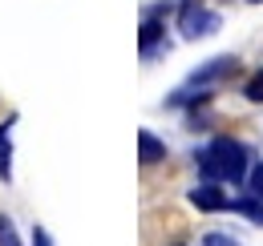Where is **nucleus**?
Here are the masks:
<instances>
[{
    "label": "nucleus",
    "instance_id": "9b49d317",
    "mask_svg": "<svg viewBox=\"0 0 263 246\" xmlns=\"http://www.w3.org/2000/svg\"><path fill=\"white\" fill-rule=\"evenodd\" d=\"M247 190H251V194H259V198H263V161L255 166V170H251V178H247Z\"/></svg>",
    "mask_w": 263,
    "mask_h": 246
},
{
    "label": "nucleus",
    "instance_id": "f257e3e1",
    "mask_svg": "<svg viewBox=\"0 0 263 246\" xmlns=\"http://www.w3.org/2000/svg\"><path fill=\"white\" fill-rule=\"evenodd\" d=\"M247 157L251 150L235 137H215L202 154H198V174L206 182H243L247 178Z\"/></svg>",
    "mask_w": 263,
    "mask_h": 246
},
{
    "label": "nucleus",
    "instance_id": "6e6552de",
    "mask_svg": "<svg viewBox=\"0 0 263 246\" xmlns=\"http://www.w3.org/2000/svg\"><path fill=\"white\" fill-rule=\"evenodd\" d=\"M162 25H158V16H146V25H142V53H146V57H150V53H154V45H158V40H162Z\"/></svg>",
    "mask_w": 263,
    "mask_h": 246
},
{
    "label": "nucleus",
    "instance_id": "20e7f679",
    "mask_svg": "<svg viewBox=\"0 0 263 246\" xmlns=\"http://www.w3.org/2000/svg\"><path fill=\"white\" fill-rule=\"evenodd\" d=\"M191 202H195L198 210H227V206H231V198H227V194H223L215 182L195 186V190H191Z\"/></svg>",
    "mask_w": 263,
    "mask_h": 246
},
{
    "label": "nucleus",
    "instance_id": "ddd939ff",
    "mask_svg": "<svg viewBox=\"0 0 263 246\" xmlns=\"http://www.w3.org/2000/svg\"><path fill=\"white\" fill-rule=\"evenodd\" d=\"M206 246H239V242H231V238H223V234H211V238H206Z\"/></svg>",
    "mask_w": 263,
    "mask_h": 246
},
{
    "label": "nucleus",
    "instance_id": "1a4fd4ad",
    "mask_svg": "<svg viewBox=\"0 0 263 246\" xmlns=\"http://www.w3.org/2000/svg\"><path fill=\"white\" fill-rule=\"evenodd\" d=\"M0 246H21V234H16L8 214H0Z\"/></svg>",
    "mask_w": 263,
    "mask_h": 246
},
{
    "label": "nucleus",
    "instance_id": "0eeeda50",
    "mask_svg": "<svg viewBox=\"0 0 263 246\" xmlns=\"http://www.w3.org/2000/svg\"><path fill=\"white\" fill-rule=\"evenodd\" d=\"M227 210H235V214H243V218H251V222H259V226H263V198H259V194H251V198H239V202H231Z\"/></svg>",
    "mask_w": 263,
    "mask_h": 246
},
{
    "label": "nucleus",
    "instance_id": "7ed1b4c3",
    "mask_svg": "<svg viewBox=\"0 0 263 246\" xmlns=\"http://www.w3.org/2000/svg\"><path fill=\"white\" fill-rule=\"evenodd\" d=\"M235 69H239L235 57H215L211 65H202L198 73H191V85H195V89H206L211 81H223V77H231Z\"/></svg>",
    "mask_w": 263,
    "mask_h": 246
},
{
    "label": "nucleus",
    "instance_id": "f8f14e48",
    "mask_svg": "<svg viewBox=\"0 0 263 246\" xmlns=\"http://www.w3.org/2000/svg\"><path fill=\"white\" fill-rule=\"evenodd\" d=\"M33 246H53V238H49L45 226H33Z\"/></svg>",
    "mask_w": 263,
    "mask_h": 246
},
{
    "label": "nucleus",
    "instance_id": "f03ea898",
    "mask_svg": "<svg viewBox=\"0 0 263 246\" xmlns=\"http://www.w3.org/2000/svg\"><path fill=\"white\" fill-rule=\"evenodd\" d=\"M178 29L186 40H198V36H211V32H219V12H211L206 4H198V0H186L182 4V12H178Z\"/></svg>",
    "mask_w": 263,
    "mask_h": 246
},
{
    "label": "nucleus",
    "instance_id": "423d86ee",
    "mask_svg": "<svg viewBox=\"0 0 263 246\" xmlns=\"http://www.w3.org/2000/svg\"><path fill=\"white\" fill-rule=\"evenodd\" d=\"M0 178H12V121L0 125Z\"/></svg>",
    "mask_w": 263,
    "mask_h": 246
},
{
    "label": "nucleus",
    "instance_id": "4468645a",
    "mask_svg": "<svg viewBox=\"0 0 263 246\" xmlns=\"http://www.w3.org/2000/svg\"><path fill=\"white\" fill-rule=\"evenodd\" d=\"M251 4H263V0H251Z\"/></svg>",
    "mask_w": 263,
    "mask_h": 246
},
{
    "label": "nucleus",
    "instance_id": "9d476101",
    "mask_svg": "<svg viewBox=\"0 0 263 246\" xmlns=\"http://www.w3.org/2000/svg\"><path fill=\"white\" fill-rule=\"evenodd\" d=\"M243 97H247V101H255V105H263V69L255 73V77H251V81H247Z\"/></svg>",
    "mask_w": 263,
    "mask_h": 246
},
{
    "label": "nucleus",
    "instance_id": "39448f33",
    "mask_svg": "<svg viewBox=\"0 0 263 246\" xmlns=\"http://www.w3.org/2000/svg\"><path fill=\"white\" fill-rule=\"evenodd\" d=\"M138 157H142V166L162 161V157H166V141H158L150 129H142V133H138Z\"/></svg>",
    "mask_w": 263,
    "mask_h": 246
}]
</instances>
